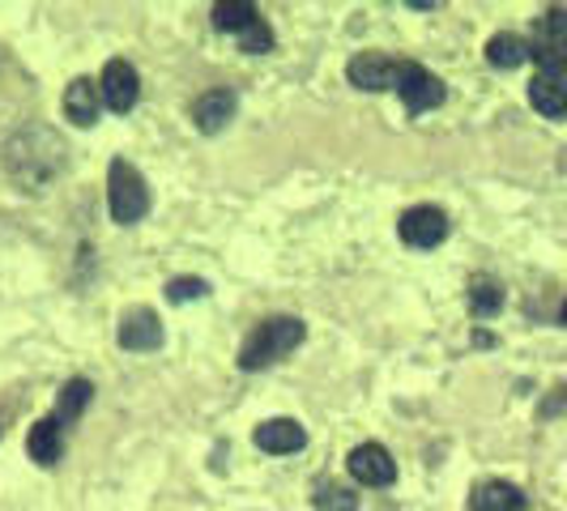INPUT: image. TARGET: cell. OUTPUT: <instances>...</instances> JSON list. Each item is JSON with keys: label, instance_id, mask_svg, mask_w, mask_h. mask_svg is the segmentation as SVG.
Returning <instances> with one entry per match:
<instances>
[{"label": "cell", "instance_id": "1", "mask_svg": "<svg viewBox=\"0 0 567 511\" xmlns=\"http://www.w3.org/2000/svg\"><path fill=\"white\" fill-rule=\"evenodd\" d=\"M64 167H69V149L48 124H27L4 142V170L30 197H43L64 175Z\"/></svg>", "mask_w": 567, "mask_h": 511}, {"label": "cell", "instance_id": "2", "mask_svg": "<svg viewBox=\"0 0 567 511\" xmlns=\"http://www.w3.org/2000/svg\"><path fill=\"white\" fill-rule=\"evenodd\" d=\"M303 320H295V315H269V320H260L248 341H244V350H239V367L244 371H265L269 363H278L286 358L299 341H303Z\"/></svg>", "mask_w": 567, "mask_h": 511}, {"label": "cell", "instance_id": "3", "mask_svg": "<svg viewBox=\"0 0 567 511\" xmlns=\"http://www.w3.org/2000/svg\"><path fill=\"white\" fill-rule=\"evenodd\" d=\"M107 209H112V222L120 227H133L150 213V184L128 158H115L107 170Z\"/></svg>", "mask_w": 567, "mask_h": 511}, {"label": "cell", "instance_id": "4", "mask_svg": "<svg viewBox=\"0 0 567 511\" xmlns=\"http://www.w3.org/2000/svg\"><path fill=\"white\" fill-rule=\"evenodd\" d=\"M529 60H538L550 77H567V9H546L534 22Z\"/></svg>", "mask_w": 567, "mask_h": 511}, {"label": "cell", "instance_id": "5", "mask_svg": "<svg viewBox=\"0 0 567 511\" xmlns=\"http://www.w3.org/2000/svg\"><path fill=\"white\" fill-rule=\"evenodd\" d=\"M398 234L405 248H440L444 239H449V213L444 209H435V205H414V209H405L398 222Z\"/></svg>", "mask_w": 567, "mask_h": 511}, {"label": "cell", "instance_id": "6", "mask_svg": "<svg viewBox=\"0 0 567 511\" xmlns=\"http://www.w3.org/2000/svg\"><path fill=\"white\" fill-rule=\"evenodd\" d=\"M398 94H401V103H405V112L423 115V112H431V107H440L449 90H444V82H440L435 73H426L423 64L405 60L398 69Z\"/></svg>", "mask_w": 567, "mask_h": 511}, {"label": "cell", "instance_id": "7", "mask_svg": "<svg viewBox=\"0 0 567 511\" xmlns=\"http://www.w3.org/2000/svg\"><path fill=\"white\" fill-rule=\"evenodd\" d=\"M346 469L359 486H371V490H384V486L398 482V460L389 456L384 444H359L354 452L346 456Z\"/></svg>", "mask_w": 567, "mask_h": 511}, {"label": "cell", "instance_id": "8", "mask_svg": "<svg viewBox=\"0 0 567 511\" xmlns=\"http://www.w3.org/2000/svg\"><path fill=\"white\" fill-rule=\"evenodd\" d=\"M99 94H103L107 112L128 115L137 107V98H142V77H137V69H133L128 60H107V69H103V77H99Z\"/></svg>", "mask_w": 567, "mask_h": 511}, {"label": "cell", "instance_id": "9", "mask_svg": "<svg viewBox=\"0 0 567 511\" xmlns=\"http://www.w3.org/2000/svg\"><path fill=\"white\" fill-rule=\"evenodd\" d=\"M120 350H133V354H154L163 345V324L154 307H133V312L120 315V328H115Z\"/></svg>", "mask_w": 567, "mask_h": 511}, {"label": "cell", "instance_id": "10", "mask_svg": "<svg viewBox=\"0 0 567 511\" xmlns=\"http://www.w3.org/2000/svg\"><path fill=\"white\" fill-rule=\"evenodd\" d=\"M252 439L256 448L269 456H290L308 448V430H303V423H295V418H269V423L256 426Z\"/></svg>", "mask_w": 567, "mask_h": 511}, {"label": "cell", "instance_id": "11", "mask_svg": "<svg viewBox=\"0 0 567 511\" xmlns=\"http://www.w3.org/2000/svg\"><path fill=\"white\" fill-rule=\"evenodd\" d=\"M398 69L401 60H389L380 56V52H363V56L350 60V69H346V77L350 85H359V90H398Z\"/></svg>", "mask_w": 567, "mask_h": 511}, {"label": "cell", "instance_id": "12", "mask_svg": "<svg viewBox=\"0 0 567 511\" xmlns=\"http://www.w3.org/2000/svg\"><path fill=\"white\" fill-rule=\"evenodd\" d=\"M235 90H205L197 103H193V119H197L200 133H223L230 119H235Z\"/></svg>", "mask_w": 567, "mask_h": 511}, {"label": "cell", "instance_id": "13", "mask_svg": "<svg viewBox=\"0 0 567 511\" xmlns=\"http://www.w3.org/2000/svg\"><path fill=\"white\" fill-rule=\"evenodd\" d=\"M99 85L90 82V77H73V82L64 85V119H73L78 128H90L94 119H99Z\"/></svg>", "mask_w": 567, "mask_h": 511}, {"label": "cell", "instance_id": "14", "mask_svg": "<svg viewBox=\"0 0 567 511\" xmlns=\"http://www.w3.org/2000/svg\"><path fill=\"white\" fill-rule=\"evenodd\" d=\"M525 508H529L525 490L512 482H483L474 486V494H470V511H525Z\"/></svg>", "mask_w": 567, "mask_h": 511}, {"label": "cell", "instance_id": "15", "mask_svg": "<svg viewBox=\"0 0 567 511\" xmlns=\"http://www.w3.org/2000/svg\"><path fill=\"white\" fill-rule=\"evenodd\" d=\"M529 103H534V112H542L546 119H567V77L538 73V77L529 82Z\"/></svg>", "mask_w": 567, "mask_h": 511}, {"label": "cell", "instance_id": "16", "mask_svg": "<svg viewBox=\"0 0 567 511\" xmlns=\"http://www.w3.org/2000/svg\"><path fill=\"white\" fill-rule=\"evenodd\" d=\"M27 452H30V460H34V465H43V469H52V465H56L60 452H64V439H60L56 418H39V423L30 426Z\"/></svg>", "mask_w": 567, "mask_h": 511}, {"label": "cell", "instance_id": "17", "mask_svg": "<svg viewBox=\"0 0 567 511\" xmlns=\"http://www.w3.org/2000/svg\"><path fill=\"white\" fill-rule=\"evenodd\" d=\"M529 60V43L520 39V34H512V30H499V34H491V43H486V64L491 69H520Z\"/></svg>", "mask_w": 567, "mask_h": 511}, {"label": "cell", "instance_id": "18", "mask_svg": "<svg viewBox=\"0 0 567 511\" xmlns=\"http://www.w3.org/2000/svg\"><path fill=\"white\" fill-rule=\"evenodd\" d=\"M90 397H94V384H90V379H82V375H78V379H69V384L60 388L56 414H52V418H56V426L78 423V418L85 414V405H90Z\"/></svg>", "mask_w": 567, "mask_h": 511}, {"label": "cell", "instance_id": "19", "mask_svg": "<svg viewBox=\"0 0 567 511\" xmlns=\"http://www.w3.org/2000/svg\"><path fill=\"white\" fill-rule=\"evenodd\" d=\"M256 18V4L252 0H223V4H214V27L223 30V34H239L244 27H252Z\"/></svg>", "mask_w": 567, "mask_h": 511}, {"label": "cell", "instance_id": "20", "mask_svg": "<svg viewBox=\"0 0 567 511\" xmlns=\"http://www.w3.org/2000/svg\"><path fill=\"white\" fill-rule=\"evenodd\" d=\"M504 307V290L495 278H474L470 282V312L478 315V320H491V315H499Z\"/></svg>", "mask_w": 567, "mask_h": 511}, {"label": "cell", "instance_id": "21", "mask_svg": "<svg viewBox=\"0 0 567 511\" xmlns=\"http://www.w3.org/2000/svg\"><path fill=\"white\" fill-rule=\"evenodd\" d=\"M312 503L320 511H359V499L350 486H338L333 478H316V494Z\"/></svg>", "mask_w": 567, "mask_h": 511}, {"label": "cell", "instance_id": "22", "mask_svg": "<svg viewBox=\"0 0 567 511\" xmlns=\"http://www.w3.org/2000/svg\"><path fill=\"white\" fill-rule=\"evenodd\" d=\"M235 39H239V48H244L248 56H265V52H274V30H269L265 18H256L252 27H244Z\"/></svg>", "mask_w": 567, "mask_h": 511}, {"label": "cell", "instance_id": "23", "mask_svg": "<svg viewBox=\"0 0 567 511\" xmlns=\"http://www.w3.org/2000/svg\"><path fill=\"white\" fill-rule=\"evenodd\" d=\"M205 294H209V282H200V278H171L167 282V303H175V307L197 303Z\"/></svg>", "mask_w": 567, "mask_h": 511}, {"label": "cell", "instance_id": "24", "mask_svg": "<svg viewBox=\"0 0 567 511\" xmlns=\"http://www.w3.org/2000/svg\"><path fill=\"white\" fill-rule=\"evenodd\" d=\"M567 414V384H559L555 393H546L538 405V418H564Z\"/></svg>", "mask_w": 567, "mask_h": 511}, {"label": "cell", "instance_id": "25", "mask_svg": "<svg viewBox=\"0 0 567 511\" xmlns=\"http://www.w3.org/2000/svg\"><path fill=\"white\" fill-rule=\"evenodd\" d=\"M559 324H567V303H564V312H559Z\"/></svg>", "mask_w": 567, "mask_h": 511}]
</instances>
